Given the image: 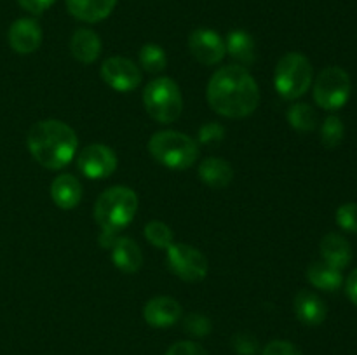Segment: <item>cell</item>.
I'll return each mask as SVG.
<instances>
[{
	"label": "cell",
	"mask_w": 357,
	"mask_h": 355,
	"mask_svg": "<svg viewBox=\"0 0 357 355\" xmlns=\"http://www.w3.org/2000/svg\"><path fill=\"white\" fill-rule=\"evenodd\" d=\"M261 355H303V354L300 352V348H296L295 345L289 343V341L275 340V341H271V343L264 348Z\"/></svg>",
	"instance_id": "4dcf8cb0"
},
{
	"label": "cell",
	"mask_w": 357,
	"mask_h": 355,
	"mask_svg": "<svg viewBox=\"0 0 357 355\" xmlns=\"http://www.w3.org/2000/svg\"><path fill=\"white\" fill-rule=\"evenodd\" d=\"M321 256L331 267L344 270L352 260V247L340 233H328L321 240Z\"/></svg>",
	"instance_id": "2e32d148"
},
{
	"label": "cell",
	"mask_w": 357,
	"mask_h": 355,
	"mask_svg": "<svg viewBox=\"0 0 357 355\" xmlns=\"http://www.w3.org/2000/svg\"><path fill=\"white\" fill-rule=\"evenodd\" d=\"M232 347L239 355H257L258 340L250 333H237L232 338Z\"/></svg>",
	"instance_id": "f1b7e54d"
},
{
	"label": "cell",
	"mask_w": 357,
	"mask_h": 355,
	"mask_svg": "<svg viewBox=\"0 0 357 355\" xmlns=\"http://www.w3.org/2000/svg\"><path fill=\"white\" fill-rule=\"evenodd\" d=\"M145 237L157 249H167L174 242L173 230L162 221H150L145 225Z\"/></svg>",
	"instance_id": "484cf974"
},
{
	"label": "cell",
	"mask_w": 357,
	"mask_h": 355,
	"mask_svg": "<svg viewBox=\"0 0 357 355\" xmlns=\"http://www.w3.org/2000/svg\"><path fill=\"white\" fill-rule=\"evenodd\" d=\"M307 278L310 284L321 291L333 292L342 287L344 284V277H342V270L331 267L326 261H314L307 268Z\"/></svg>",
	"instance_id": "7402d4cb"
},
{
	"label": "cell",
	"mask_w": 357,
	"mask_h": 355,
	"mask_svg": "<svg viewBox=\"0 0 357 355\" xmlns=\"http://www.w3.org/2000/svg\"><path fill=\"white\" fill-rule=\"evenodd\" d=\"M167 261L174 275L185 282H199L208 274V260L201 251L187 244L173 242L167 247Z\"/></svg>",
	"instance_id": "ba28073f"
},
{
	"label": "cell",
	"mask_w": 357,
	"mask_h": 355,
	"mask_svg": "<svg viewBox=\"0 0 357 355\" xmlns=\"http://www.w3.org/2000/svg\"><path fill=\"white\" fill-rule=\"evenodd\" d=\"M337 223L342 230L349 233H357V204L347 202L337 209Z\"/></svg>",
	"instance_id": "83f0119b"
},
{
	"label": "cell",
	"mask_w": 357,
	"mask_h": 355,
	"mask_svg": "<svg viewBox=\"0 0 357 355\" xmlns=\"http://www.w3.org/2000/svg\"><path fill=\"white\" fill-rule=\"evenodd\" d=\"M225 49L237 63H241V66L253 65L255 59H257V44H255V38L244 30L230 31L225 42Z\"/></svg>",
	"instance_id": "44dd1931"
},
{
	"label": "cell",
	"mask_w": 357,
	"mask_h": 355,
	"mask_svg": "<svg viewBox=\"0 0 357 355\" xmlns=\"http://www.w3.org/2000/svg\"><path fill=\"white\" fill-rule=\"evenodd\" d=\"M314 80V70L309 59L300 52H288L279 59L275 66L274 84L278 93L284 100H298Z\"/></svg>",
	"instance_id": "8992f818"
},
{
	"label": "cell",
	"mask_w": 357,
	"mask_h": 355,
	"mask_svg": "<svg viewBox=\"0 0 357 355\" xmlns=\"http://www.w3.org/2000/svg\"><path fill=\"white\" fill-rule=\"evenodd\" d=\"M188 49H190L192 56L206 66L216 65L227 54L223 38L216 31L208 30V28H197L192 31L188 37Z\"/></svg>",
	"instance_id": "8fae6325"
},
{
	"label": "cell",
	"mask_w": 357,
	"mask_h": 355,
	"mask_svg": "<svg viewBox=\"0 0 357 355\" xmlns=\"http://www.w3.org/2000/svg\"><path fill=\"white\" fill-rule=\"evenodd\" d=\"M138 211V195L129 187H112L98 197L94 205V219L101 232L115 233L132 221Z\"/></svg>",
	"instance_id": "3957f363"
},
{
	"label": "cell",
	"mask_w": 357,
	"mask_h": 355,
	"mask_svg": "<svg viewBox=\"0 0 357 355\" xmlns=\"http://www.w3.org/2000/svg\"><path fill=\"white\" fill-rule=\"evenodd\" d=\"M199 176L202 183L211 188H225L232 183L234 171L225 159L208 157L199 166Z\"/></svg>",
	"instance_id": "ffe728a7"
},
{
	"label": "cell",
	"mask_w": 357,
	"mask_h": 355,
	"mask_svg": "<svg viewBox=\"0 0 357 355\" xmlns=\"http://www.w3.org/2000/svg\"><path fill=\"white\" fill-rule=\"evenodd\" d=\"M345 127L344 122H342L340 117L337 115H330L326 120L321 125V143L326 146L328 150H333L344 141Z\"/></svg>",
	"instance_id": "d4e9b609"
},
{
	"label": "cell",
	"mask_w": 357,
	"mask_h": 355,
	"mask_svg": "<svg viewBox=\"0 0 357 355\" xmlns=\"http://www.w3.org/2000/svg\"><path fill=\"white\" fill-rule=\"evenodd\" d=\"M183 329L185 333H188L190 336L195 338H202V336H208L213 329V324L211 320L208 319L206 315L202 313H190L183 319Z\"/></svg>",
	"instance_id": "4316f807"
},
{
	"label": "cell",
	"mask_w": 357,
	"mask_h": 355,
	"mask_svg": "<svg viewBox=\"0 0 357 355\" xmlns=\"http://www.w3.org/2000/svg\"><path fill=\"white\" fill-rule=\"evenodd\" d=\"M351 77L340 66H328L314 84V100L323 110H340L351 97Z\"/></svg>",
	"instance_id": "52a82bcc"
},
{
	"label": "cell",
	"mask_w": 357,
	"mask_h": 355,
	"mask_svg": "<svg viewBox=\"0 0 357 355\" xmlns=\"http://www.w3.org/2000/svg\"><path fill=\"white\" fill-rule=\"evenodd\" d=\"M288 122L300 132H310L317 127V113L309 103H296L288 110Z\"/></svg>",
	"instance_id": "603a6c76"
},
{
	"label": "cell",
	"mask_w": 357,
	"mask_h": 355,
	"mask_svg": "<svg viewBox=\"0 0 357 355\" xmlns=\"http://www.w3.org/2000/svg\"><path fill=\"white\" fill-rule=\"evenodd\" d=\"M208 101L216 113L229 118H244L260 103L257 80L241 65L220 68L208 84Z\"/></svg>",
	"instance_id": "6da1fadb"
},
{
	"label": "cell",
	"mask_w": 357,
	"mask_h": 355,
	"mask_svg": "<svg viewBox=\"0 0 357 355\" xmlns=\"http://www.w3.org/2000/svg\"><path fill=\"white\" fill-rule=\"evenodd\" d=\"M149 152L157 162L176 171L188 169L199 159L197 141L178 131L155 132L149 141Z\"/></svg>",
	"instance_id": "277c9868"
},
{
	"label": "cell",
	"mask_w": 357,
	"mask_h": 355,
	"mask_svg": "<svg viewBox=\"0 0 357 355\" xmlns=\"http://www.w3.org/2000/svg\"><path fill=\"white\" fill-rule=\"evenodd\" d=\"M7 38L17 54H31L42 44V28L31 17H21L10 24Z\"/></svg>",
	"instance_id": "7c38bea8"
},
{
	"label": "cell",
	"mask_w": 357,
	"mask_h": 355,
	"mask_svg": "<svg viewBox=\"0 0 357 355\" xmlns=\"http://www.w3.org/2000/svg\"><path fill=\"white\" fill-rule=\"evenodd\" d=\"M117 0H66V9L84 23H98L112 14Z\"/></svg>",
	"instance_id": "9a60e30c"
},
{
	"label": "cell",
	"mask_w": 357,
	"mask_h": 355,
	"mask_svg": "<svg viewBox=\"0 0 357 355\" xmlns=\"http://www.w3.org/2000/svg\"><path fill=\"white\" fill-rule=\"evenodd\" d=\"M183 315L181 305L171 296H157L152 298L143 308V317L146 324L153 327H169L176 324Z\"/></svg>",
	"instance_id": "4fadbf2b"
},
{
	"label": "cell",
	"mask_w": 357,
	"mask_h": 355,
	"mask_svg": "<svg viewBox=\"0 0 357 355\" xmlns=\"http://www.w3.org/2000/svg\"><path fill=\"white\" fill-rule=\"evenodd\" d=\"M139 65L149 73H160L167 65L166 52L155 44H145L139 51Z\"/></svg>",
	"instance_id": "cb8c5ba5"
},
{
	"label": "cell",
	"mask_w": 357,
	"mask_h": 355,
	"mask_svg": "<svg viewBox=\"0 0 357 355\" xmlns=\"http://www.w3.org/2000/svg\"><path fill=\"white\" fill-rule=\"evenodd\" d=\"M101 77L105 82L115 90L121 93H129L136 89L142 82V70L136 66L135 61L122 56H114L108 58L101 66Z\"/></svg>",
	"instance_id": "30bf717a"
},
{
	"label": "cell",
	"mask_w": 357,
	"mask_h": 355,
	"mask_svg": "<svg viewBox=\"0 0 357 355\" xmlns=\"http://www.w3.org/2000/svg\"><path fill=\"white\" fill-rule=\"evenodd\" d=\"M293 306H295V313L298 320L305 326H319L328 317V306L323 301V298H319L316 292L307 291V289H302L295 296Z\"/></svg>",
	"instance_id": "5bb4252c"
},
{
	"label": "cell",
	"mask_w": 357,
	"mask_h": 355,
	"mask_svg": "<svg viewBox=\"0 0 357 355\" xmlns=\"http://www.w3.org/2000/svg\"><path fill=\"white\" fill-rule=\"evenodd\" d=\"M77 166L80 173L89 180H105L117 169V155L110 146L94 143L80 152Z\"/></svg>",
	"instance_id": "9c48e42d"
},
{
	"label": "cell",
	"mask_w": 357,
	"mask_h": 355,
	"mask_svg": "<svg viewBox=\"0 0 357 355\" xmlns=\"http://www.w3.org/2000/svg\"><path fill=\"white\" fill-rule=\"evenodd\" d=\"M51 197L59 209L77 207L82 198V184L73 174H61L51 184Z\"/></svg>",
	"instance_id": "ac0fdd59"
},
{
	"label": "cell",
	"mask_w": 357,
	"mask_h": 355,
	"mask_svg": "<svg viewBox=\"0 0 357 355\" xmlns=\"http://www.w3.org/2000/svg\"><path fill=\"white\" fill-rule=\"evenodd\" d=\"M31 157L45 169L58 171L72 162L79 139L75 131L61 120H40L31 125L26 138Z\"/></svg>",
	"instance_id": "7a4b0ae2"
},
{
	"label": "cell",
	"mask_w": 357,
	"mask_h": 355,
	"mask_svg": "<svg viewBox=\"0 0 357 355\" xmlns=\"http://www.w3.org/2000/svg\"><path fill=\"white\" fill-rule=\"evenodd\" d=\"M112 260L119 270L126 274H135L143 265V253L135 240L128 237H117L112 246Z\"/></svg>",
	"instance_id": "e0dca14e"
},
{
	"label": "cell",
	"mask_w": 357,
	"mask_h": 355,
	"mask_svg": "<svg viewBox=\"0 0 357 355\" xmlns=\"http://www.w3.org/2000/svg\"><path fill=\"white\" fill-rule=\"evenodd\" d=\"M70 51L77 61L91 65L100 58L101 40L96 31L89 30V28H80L73 33L72 40H70Z\"/></svg>",
	"instance_id": "d6986e66"
},
{
	"label": "cell",
	"mask_w": 357,
	"mask_h": 355,
	"mask_svg": "<svg viewBox=\"0 0 357 355\" xmlns=\"http://www.w3.org/2000/svg\"><path fill=\"white\" fill-rule=\"evenodd\" d=\"M345 291H347L349 299L357 306V268L352 270V274L345 281Z\"/></svg>",
	"instance_id": "836d02e7"
},
{
	"label": "cell",
	"mask_w": 357,
	"mask_h": 355,
	"mask_svg": "<svg viewBox=\"0 0 357 355\" xmlns=\"http://www.w3.org/2000/svg\"><path fill=\"white\" fill-rule=\"evenodd\" d=\"M166 355H208V352L194 341H178L166 352Z\"/></svg>",
	"instance_id": "1f68e13d"
},
{
	"label": "cell",
	"mask_w": 357,
	"mask_h": 355,
	"mask_svg": "<svg viewBox=\"0 0 357 355\" xmlns=\"http://www.w3.org/2000/svg\"><path fill=\"white\" fill-rule=\"evenodd\" d=\"M17 2H20V6L23 7L24 10H28V13L42 14L44 10H47L56 0H17Z\"/></svg>",
	"instance_id": "d6a6232c"
},
{
	"label": "cell",
	"mask_w": 357,
	"mask_h": 355,
	"mask_svg": "<svg viewBox=\"0 0 357 355\" xmlns=\"http://www.w3.org/2000/svg\"><path fill=\"white\" fill-rule=\"evenodd\" d=\"M146 113L160 124H171L181 115L183 100L178 84L169 77H159L146 84L143 90Z\"/></svg>",
	"instance_id": "5b68a950"
},
{
	"label": "cell",
	"mask_w": 357,
	"mask_h": 355,
	"mask_svg": "<svg viewBox=\"0 0 357 355\" xmlns=\"http://www.w3.org/2000/svg\"><path fill=\"white\" fill-rule=\"evenodd\" d=\"M225 138V127L216 122H209L199 129V141L204 145H216V143L223 141Z\"/></svg>",
	"instance_id": "f546056e"
}]
</instances>
